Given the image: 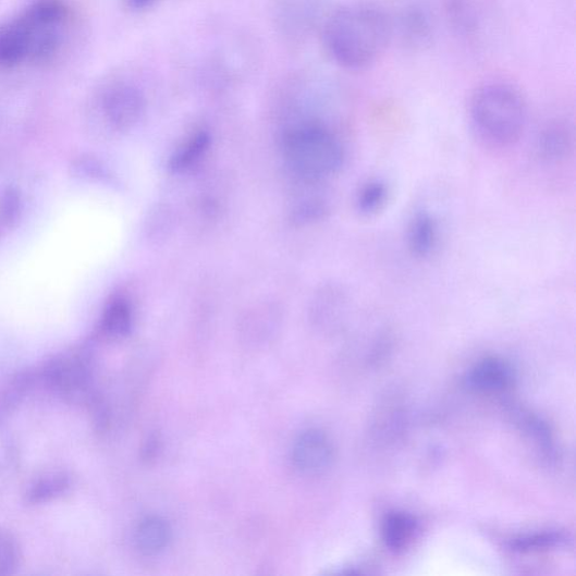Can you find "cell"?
<instances>
[{"instance_id": "20", "label": "cell", "mask_w": 576, "mask_h": 576, "mask_svg": "<svg viewBox=\"0 0 576 576\" xmlns=\"http://www.w3.org/2000/svg\"><path fill=\"white\" fill-rule=\"evenodd\" d=\"M21 562V549L15 536L0 527V576L13 574Z\"/></svg>"}, {"instance_id": "11", "label": "cell", "mask_w": 576, "mask_h": 576, "mask_svg": "<svg viewBox=\"0 0 576 576\" xmlns=\"http://www.w3.org/2000/svg\"><path fill=\"white\" fill-rule=\"evenodd\" d=\"M172 539V528L157 516L144 519L135 529V547L145 555H156L162 552Z\"/></svg>"}, {"instance_id": "8", "label": "cell", "mask_w": 576, "mask_h": 576, "mask_svg": "<svg viewBox=\"0 0 576 576\" xmlns=\"http://www.w3.org/2000/svg\"><path fill=\"white\" fill-rule=\"evenodd\" d=\"M33 27L21 16L0 27V66L11 68L28 58Z\"/></svg>"}, {"instance_id": "16", "label": "cell", "mask_w": 576, "mask_h": 576, "mask_svg": "<svg viewBox=\"0 0 576 576\" xmlns=\"http://www.w3.org/2000/svg\"><path fill=\"white\" fill-rule=\"evenodd\" d=\"M66 15L64 4L60 0H38L22 15L34 27H52Z\"/></svg>"}, {"instance_id": "13", "label": "cell", "mask_w": 576, "mask_h": 576, "mask_svg": "<svg viewBox=\"0 0 576 576\" xmlns=\"http://www.w3.org/2000/svg\"><path fill=\"white\" fill-rule=\"evenodd\" d=\"M417 532V520L404 513L389 515L382 528L384 543L393 552L408 548L415 540Z\"/></svg>"}, {"instance_id": "10", "label": "cell", "mask_w": 576, "mask_h": 576, "mask_svg": "<svg viewBox=\"0 0 576 576\" xmlns=\"http://www.w3.org/2000/svg\"><path fill=\"white\" fill-rule=\"evenodd\" d=\"M393 29H397L401 40L413 48L428 46L432 38V25L428 14L420 8L404 10Z\"/></svg>"}, {"instance_id": "5", "label": "cell", "mask_w": 576, "mask_h": 576, "mask_svg": "<svg viewBox=\"0 0 576 576\" xmlns=\"http://www.w3.org/2000/svg\"><path fill=\"white\" fill-rule=\"evenodd\" d=\"M145 111V98L134 86L122 84L110 88L103 97V112L108 122L118 130L137 123Z\"/></svg>"}, {"instance_id": "18", "label": "cell", "mask_w": 576, "mask_h": 576, "mask_svg": "<svg viewBox=\"0 0 576 576\" xmlns=\"http://www.w3.org/2000/svg\"><path fill=\"white\" fill-rule=\"evenodd\" d=\"M209 144L210 137L206 131L194 133L173 156L171 166L174 171H184V169L189 168L206 152Z\"/></svg>"}, {"instance_id": "3", "label": "cell", "mask_w": 576, "mask_h": 576, "mask_svg": "<svg viewBox=\"0 0 576 576\" xmlns=\"http://www.w3.org/2000/svg\"><path fill=\"white\" fill-rule=\"evenodd\" d=\"M283 149L293 171L308 182L332 177L345 162L342 143L320 124H304L287 132Z\"/></svg>"}, {"instance_id": "14", "label": "cell", "mask_w": 576, "mask_h": 576, "mask_svg": "<svg viewBox=\"0 0 576 576\" xmlns=\"http://www.w3.org/2000/svg\"><path fill=\"white\" fill-rule=\"evenodd\" d=\"M390 188L382 180H370L363 184L356 195L357 211L365 218L376 217L388 205Z\"/></svg>"}, {"instance_id": "6", "label": "cell", "mask_w": 576, "mask_h": 576, "mask_svg": "<svg viewBox=\"0 0 576 576\" xmlns=\"http://www.w3.org/2000/svg\"><path fill=\"white\" fill-rule=\"evenodd\" d=\"M333 446L329 437L321 430L304 431L293 448V462L304 474H319L331 465Z\"/></svg>"}, {"instance_id": "15", "label": "cell", "mask_w": 576, "mask_h": 576, "mask_svg": "<svg viewBox=\"0 0 576 576\" xmlns=\"http://www.w3.org/2000/svg\"><path fill=\"white\" fill-rule=\"evenodd\" d=\"M132 327V310L130 304L122 298H117L109 304L103 319H101V330L111 338H122L126 335Z\"/></svg>"}, {"instance_id": "2", "label": "cell", "mask_w": 576, "mask_h": 576, "mask_svg": "<svg viewBox=\"0 0 576 576\" xmlns=\"http://www.w3.org/2000/svg\"><path fill=\"white\" fill-rule=\"evenodd\" d=\"M468 117L474 131L483 142L507 147L523 137L528 109L517 88L503 83H489L470 95Z\"/></svg>"}, {"instance_id": "9", "label": "cell", "mask_w": 576, "mask_h": 576, "mask_svg": "<svg viewBox=\"0 0 576 576\" xmlns=\"http://www.w3.org/2000/svg\"><path fill=\"white\" fill-rule=\"evenodd\" d=\"M439 243V225L434 217L427 212H417L406 231V246L410 254L418 259H426L433 255Z\"/></svg>"}, {"instance_id": "19", "label": "cell", "mask_w": 576, "mask_h": 576, "mask_svg": "<svg viewBox=\"0 0 576 576\" xmlns=\"http://www.w3.org/2000/svg\"><path fill=\"white\" fill-rule=\"evenodd\" d=\"M446 12L451 24L459 33L469 36L478 28V16L469 0H448Z\"/></svg>"}, {"instance_id": "23", "label": "cell", "mask_w": 576, "mask_h": 576, "mask_svg": "<svg viewBox=\"0 0 576 576\" xmlns=\"http://www.w3.org/2000/svg\"><path fill=\"white\" fill-rule=\"evenodd\" d=\"M157 0H127V4L132 10L142 11L150 8Z\"/></svg>"}, {"instance_id": "12", "label": "cell", "mask_w": 576, "mask_h": 576, "mask_svg": "<svg viewBox=\"0 0 576 576\" xmlns=\"http://www.w3.org/2000/svg\"><path fill=\"white\" fill-rule=\"evenodd\" d=\"M537 150L548 161L566 158L573 148V135L569 127L562 122H552L540 132Z\"/></svg>"}, {"instance_id": "17", "label": "cell", "mask_w": 576, "mask_h": 576, "mask_svg": "<svg viewBox=\"0 0 576 576\" xmlns=\"http://www.w3.org/2000/svg\"><path fill=\"white\" fill-rule=\"evenodd\" d=\"M70 487L71 480L64 473L46 474L30 486L27 498L32 503L47 502L64 493Z\"/></svg>"}, {"instance_id": "7", "label": "cell", "mask_w": 576, "mask_h": 576, "mask_svg": "<svg viewBox=\"0 0 576 576\" xmlns=\"http://www.w3.org/2000/svg\"><path fill=\"white\" fill-rule=\"evenodd\" d=\"M467 385L479 393H499L511 389L515 382L512 365L501 358L488 357L468 371Z\"/></svg>"}, {"instance_id": "1", "label": "cell", "mask_w": 576, "mask_h": 576, "mask_svg": "<svg viewBox=\"0 0 576 576\" xmlns=\"http://www.w3.org/2000/svg\"><path fill=\"white\" fill-rule=\"evenodd\" d=\"M393 36V21L389 14L371 4H353L338 10L323 28L328 53L348 71H364L378 62Z\"/></svg>"}, {"instance_id": "22", "label": "cell", "mask_w": 576, "mask_h": 576, "mask_svg": "<svg viewBox=\"0 0 576 576\" xmlns=\"http://www.w3.org/2000/svg\"><path fill=\"white\" fill-rule=\"evenodd\" d=\"M17 201H19L17 197L12 193H10L5 197L4 205H3V213L8 218H11L12 216L16 213Z\"/></svg>"}, {"instance_id": "4", "label": "cell", "mask_w": 576, "mask_h": 576, "mask_svg": "<svg viewBox=\"0 0 576 576\" xmlns=\"http://www.w3.org/2000/svg\"><path fill=\"white\" fill-rule=\"evenodd\" d=\"M91 378L88 358L77 353L62 355L52 360L45 370V380L56 392L77 396L84 392Z\"/></svg>"}, {"instance_id": "21", "label": "cell", "mask_w": 576, "mask_h": 576, "mask_svg": "<svg viewBox=\"0 0 576 576\" xmlns=\"http://www.w3.org/2000/svg\"><path fill=\"white\" fill-rule=\"evenodd\" d=\"M563 541L564 536L559 532L535 534L515 539L512 548L517 552H531L555 548L563 543Z\"/></svg>"}]
</instances>
